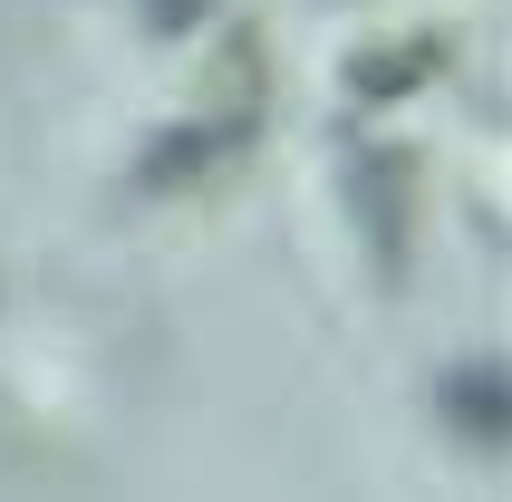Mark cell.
<instances>
[{
  "mask_svg": "<svg viewBox=\"0 0 512 502\" xmlns=\"http://www.w3.org/2000/svg\"><path fill=\"white\" fill-rule=\"evenodd\" d=\"M445 406H455V425L464 435H484V445H503V367H455L445 377Z\"/></svg>",
  "mask_w": 512,
  "mask_h": 502,
  "instance_id": "1",
  "label": "cell"
},
{
  "mask_svg": "<svg viewBox=\"0 0 512 502\" xmlns=\"http://www.w3.org/2000/svg\"><path fill=\"white\" fill-rule=\"evenodd\" d=\"M145 20L165 29V39H184V29H194V20H203V0H145Z\"/></svg>",
  "mask_w": 512,
  "mask_h": 502,
  "instance_id": "2",
  "label": "cell"
}]
</instances>
